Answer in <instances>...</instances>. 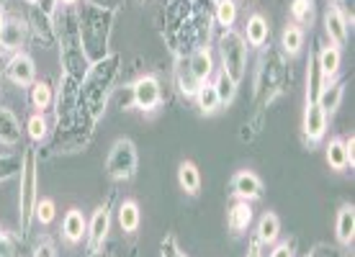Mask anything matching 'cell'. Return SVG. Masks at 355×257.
<instances>
[{
	"label": "cell",
	"instance_id": "obj_1",
	"mask_svg": "<svg viewBox=\"0 0 355 257\" xmlns=\"http://www.w3.org/2000/svg\"><path fill=\"white\" fill-rule=\"evenodd\" d=\"M24 165H21V175H18V224H21V234H28L31 224H34V209L39 201V177H36V150L21 152Z\"/></svg>",
	"mask_w": 355,
	"mask_h": 257
},
{
	"label": "cell",
	"instance_id": "obj_2",
	"mask_svg": "<svg viewBox=\"0 0 355 257\" xmlns=\"http://www.w3.org/2000/svg\"><path fill=\"white\" fill-rule=\"evenodd\" d=\"M219 60H222V72H227L232 80H245V72H248V44H245L240 31L227 28L219 36Z\"/></svg>",
	"mask_w": 355,
	"mask_h": 257
},
{
	"label": "cell",
	"instance_id": "obj_3",
	"mask_svg": "<svg viewBox=\"0 0 355 257\" xmlns=\"http://www.w3.org/2000/svg\"><path fill=\"white\" fill-rule=\"evenodd\" d=\"M139 168V152L129 136H119L106 157V172L111 180H132Z\"/></svg>",
	"mask_w": 355,
	"mask_h": 257
},
{
	"label": "cell",
	"instance_id": "obj_4",
	"mask_svg": "<svg viewBox=\"0 0 355 257\" xmlns=\"http://www.w3.org/2000/svg\"><path fill=\"white\" fill-rule=\"evenodd\" d=\"M129 96H132L134 106L139 108V111H144V114H152V111H157V108L162 106V85L155 75L137 78V80L132 82Z\"/></svg>",
	"mask_w": 355,
	"mask_h": 257
},
{
	"label": "cell",
	"instance_id": "obj_5",
	"mask_svg": "<svg viewBox=\"0 0 355 257\" xmlns=\"http://www.w3.org/2000/svg\"><path fill=\"white\" fill-rule=\"evenodd\" d=\"M28 36H31V28H28V21L21 16H8L6 18V26H3V34H0V49L3 52H24Z\"/></svg>",
	"mask_w": 355,
	"mask_h": 257
},
{
	"label": "cell",
	"instance_id": "obj_6",
	"mask_svg": "<svg viewBox=\"0 0 355 257\" xmlns=\"http://www.w3.org/2000/svg\"><path fill=\"white\" fill-rule=\"evenodd\" d=\"M108 231H111V211H108V206H98L93 216L88 219V231H85L88 249L93 255H98L103 249V245L108 240Z\"/></svg>",
	"mask_w": 355,
	"mask_h": 257
},
{
	"label": "cell",
	"instance_id": "obj_7",
	"mask_svg": "<svg viewBox=\"0 0 355 257\" xmlns=\"http://www.w3.org/2000/svg\"><path fill=\"white\" fill-rule=\"evenodd\" d=\"M329 126V116L322 111L314 100H306V108H304V121H302V132L304 139L309 144H320L327 134Z\"/></svg>",
	"mask_w": 355,
	"mask_h": 257
},
{
	"label": "cell",
	"instance_id": "obj_8",
	"mask_svg": "<svg viewBox=\"0 0 355 257\" xmlns=\"http://www.w3.org/2000/svg\"><path fill=\"white\" fill-rule=\"evenodd\" d=\"M6 78H8L16 88H31L36 80V64L26 52L10 54L8 64H6Z\"/></svg>",
	"mask_w": 355,
	"mask_h": 257
},
{
	"label": "cell",
	"instance_id": "obj_9",
	"mask_svg": "<svg viewBox=\"0 0 355 257\" xmlns=\"http://www.w3.org/2000/svg\"><path fill=\"white\" fill-rule=\"evenodd\" d=\"M232 193H234L237 201L252 204V201H258L260 195H263V180L252 170H240L232 177Z\"/></svg>",
	"mask_w": 355,
	"mask_h": 257
},
{
	"label": "cell",
	"instance_id": "obj_10",
	"mask_svg": "<svg viewBox=\"0 0 355 257\" xmlns=\"http://www.w3.org/2000/svg\"><path fill=\"white\" fill-rule=\"evenodd\" d=\"M324 34H327L329 44L335 46L347 44V39H350V21L340 10V6H329L327 13H324Z\"/></svg>",
	"mask_w": 355,
	"mask_h": 257
},
{
	"label": "cell",
	"instance_id": "obj_11",
	"mask_svg": "<svg viewBox=\"0 0 355 257\" xmlns=\"http://www.w3.org/2000/svg\"><path fill=\"white\" fill-rule=\"evenodd\" d=\"M188 64H191V72H193V78L201 85L209 82L214 78V54H211V46L204 44V46H196L193 52L188 54Z\"/></svg>",
	"mask_w": 355,
	"mask_h": 257
},
{
	"label": "cell",
	"instance_id": "obj_12",
	"mask_svg": "<svg viewBox=\"0 0 355 257\" xmlns=\"http://www.w3.org/2000/svg\"><path fill=\"white\" fill-rule=\"evenodd\" d=\"M343 98H345V82L329 80L320 88V93H317V98H314V103H317V106H320L327 116H332L340 108Z\"/></svg>",
	"mask_w": 355,
	"mask_h": 257
},
{
	"label": "cell",
	"instance_id": "obj_13",
	"mask_svg": "<svg viewBox=\"0 0 355 257\" xmlns=\"http://www.w3.org/2000/svg\"><path fill=\"white\" fill-rule=\"evenodd\" d=\"M242 39H245V44L255 46V49L266 46V42L270 39L268 18L263 13H250L248 21H245V34H242Z\"/></svg>",
	"mask_w": 355,
	"mask_h": 257
},
{
	"label": "cell",
	"instance_id": "obj_14",
	"mask_svg": "<svg viewBox=\"0 0 355 257\" xmlns=\"http://www.w3.org/2000/svg\"><path fill=\"white\" fill-rule=\"evenodd\" d=\"M88 231V219L83 216L80 209H70L62 219V237L67 245H80Z\"/></svg>",
	"mask_w": 355,
	"mask_h": 257
},
{
	"label": "cell",
	"instance_id": "obj_15",
	"mask_svg": "<svg viewBox=\"0 0 355 257\" xmlns=\"http://www.w3.org/2000/svg\"><path fill=\"white\" fill-rule=\"evenodd\" d=\"M335 237L343 247H350L355 240V206L343 204L335 216Z\"/></svg>",
	"mask_w": 355,
	"mask_h": 257
},
{
	"label": "cell",
	"instance_id": "obj_16",
	"mask_svg": "<svg viewBox=\"0 0 355 257\" xmlns=\"http://www.w3.org/2000/svg\"><path fill=\"white\" fill-rule=\"evenodd\" d=\"M314 57H317V64H320V72H322V78H324V82L338 80L340 64H343V52H340V46H335V44L322 46Z\"/></svg>",
	"mask_w": 355,
	"mask_h": 257
},
{
	"label": "cell",
	"instance_id": "obj_17",
	"mask_svg": "<svg viewBox=\"0 0 355 257\" xmlns=\"http://www.w3.org/2000/svg\"><path fill=\"white\" fill-rule=\"evenodd\" d=\"M21 121L10 108L0 106V144L3 147H18L21 144Z\"/></svg>",
	"mask_w": 355,
	"mask_h": 257
},
{
	"label": "cell",
	"instance_id": "obj_18",
	"mask_svg": "<svg viewBox=\"0 0 355 257\" xmlns=\"http://www.w3.org/2000/svg\"><path fill=\"white\" fill-rule=\"evenodd\" d=\"M278 234H281V219H278V213L266 211L258 219L255 240H258L260 247H268V245H275V242H278Z\"/></svg>",
	"mask_w": 355,
	"mask_h": 257
},
{
	"label": "cell",
	"instance_id": "obj_19",
	"mask_svg": "<svg viewBox=\"0 0 355 257\" xmlns=\"http://www.w3.org/2000/svg\"><path fill=\"white\" fill-rule=\"evenodd\" d=\"M227 224H230L232 234H245V231L252 227V204H248V201H234L230 209V213H227Z\"/></svg>",
	"mask_w": 355,
	"mask_h": 257
},
{
	"label": "cell",
	"instance_id": "obj_20",
	"mask_svg": "<svg viewBox=\"0 0 355 257\" xmlns=\"http://www.w3.org/2000/svg\"><path fill=\"white\" fill-rule=\"evenodd\" d=\"M28 103L36 108V114H46L54 106V88L46 80H34L28 88Z\"/></svg>",
	"mask_w": 355,
	"mask_h": 257
},
{
	"label": "cell",
	"instance_id": "obj_21",
	"mask_svg": "<svg viewBox=\"0 0 355 257\" xmlns=\"http://www.w3.org/2000/svg\"><path fill=\"white\" fill-rule=\"evenodd\" d=\"M193 100H196V106H198V111L204 116H214V114H219L222 111V100H219V96H216V88H214V82L209 80V82H204L201 88L196 90V96H193Z\"/></svg>",
	"mask_w": 355,
	"mask_h": 257
},
{
	"label": "cell",
	"instance_id": "obj_22",
	"mask_svg": "<svg viewBox=\"0 0 355 257\" xmlns=\"http://www.w3.org/2000/svg\"><path fill=\"white\" fill-rule=\"evenodd\" d=\"M116 216H119V227H121V231H126V234L137 231V229H139V224H142V211H139V204H137V201H132V198H126V201H121V204H119V211H116Z\"/></svg>",
	"mask_w": 355,
	"mask_h": 257
},
{
	"label": "cell",
	"instance_id": "obj_23",
	"mask_svg": "<svg viewBox=\"0 0 355 257\" xmlns=\"http://www.w3.org/2000/svg\"><path fill=\"white\" fill-rule=\"evenodd\" d=\"M175 85L178 90L183 93L186 98H193L196 90L201 88V82L193 78V72H191V64H188V57H178L175 62Z\"/></svg>",
	"mask_w": 355,
	"mask_h": 257
},
{
	"label": "cell",
	"instance_id": "obj_24",
	"mask_svg": "<svg viewBox=\"0 0 355 257\" xmlns=\"http://www.w3.org/2000/svg\"><path fill=\"white\" fill-rule=\"evenodd\" d=\"M178 186L188 195H198V190H201V172L191 160H183L178 165Z\"/></svg>",
	"mask_w": 355,
	"mask_h": 257
},
{
	"label": "cell",
	"instance_id": "obj_25",
	"mask_svg": "<svg viewBox=\"0 0 355 257\" xmlns=\"http://www.w3.org/2000/svg\"><path fill=\"white\" fill-rule=\"evenodd\" d=\"M304 39H306L304 28L296 26V24H288V26L284 28V34H281V49H284L286 57H296V54L302 52Z\"/></svg>",
	"mask_w": 355,
	"mask_h": 257
},
{
	"label": "cell",
	"instance_id": "obj_26",
	"mask_svg": "<svg viewBox=\"0 0 355 257\" xmlns=\"http://www.w3.org/2000/svg\"><path fill=\"white\" fill-rule=\"evenodd\" d=\"M291 18L296 26H311L317 16V3L314 0H291Z\"/></svg>",
	"mask_w": 355,
	"mask_h": 257
},
{
	"label": "cell",
	"instance_id": "obj_27",
	"mask_svg": "<svg viewBox=\"0 0 355 257\" xmlns=\"http://www.w3.org/2000/svg\"><path fill=\"white\" fill-rule=\"evenodd\" d=\"M327 165L332 170H338V172H345L347 168H350V160H347V152H345V144H343V139H329L327 144Z\"/></svg>",
	"mask_w": 355,
	"mask_h": 257
},
{
	"label": "cell",
	"instance_id": "obj_28",
	"mask_svg": "<svg viewBox=\"0 0 355 257\" xmlns=\"http://www.w3.org/2000/svg\"><path fill=\"white\" fill-rule=\"evenodd\" d=\"M214 88H216V96L222 100V106H230L232 100L237 98V88H240V82H234L227 75V72H216V78H214Z\"/></svg>",
	"mask_w": 355,
	"mask_h": 257
},
{
	"label": "cell",
	"instance_id": "obj_29",
	"mask_svg": "<svg viewBox=\"0 0 355 257\" xmlns=\"http://www.w3.org/2000/svg\"><path fill=\"white\" fill-rule=\"evenodd\" d=\"M237 0H216V6H214V16H216V24L227 31V28L234 26V21H237Z\"/></svg>",
	"mask_w": 355,
	"mask_h": 257
},
{
	"label": "cell",
	"instance_id": "obj_30",
	"mask_svg": "<svg viewBox=\"0 0 355 257\" xmlns=\"http://www.w3.org/2000/svg\"><path fill=\"white\" fill-rule=\"evenodd\" d=\"M26 134L34 144H42L49 136V121L44 114H31L26 121Z\"/></svg>",
	"mask_w": 355,
	"mask_h": 257
},
{
	"label": "cell",
	"instance_id": "obj_31",
	"mask_svg": "<svg viewBox=\"0 0 355 257\" xmlns=\"http://www.w3.org/2000/svg\"><path fill=\"white\" fill-rule=\"evenodd\" d=\"M24 157L21 154H0V183H8L10 177L21 175Z\"/></svg>",
	"mask_w": 355,
	"mask_h": 257
},
{
	"label": "cell",
	"instance_id": "obj_32",
	"mask_svg": "<svg viewBox=\"0 0 355 257\" xmlns=\"http://www.w3.org/2000/svg\"><path fill=\"white\" fill-rule=\"evenodd\" d=\"M322 85H324V78H322V72H320L317 57H309V75H306V100H314Z\"/></svg>",
	"mask_w": 355,
	"mask_h": 257
},
{
	"label": "cell",
	"instance_id": "obj_33",
	"mask_svg": "<svg viewBox=\"0 0 355 257\" xmlns=\"http://www.w3.org/2000/svg\"><path fill=\"white\" fill-rule=\"evenodd\" d=\"M57 216V206H54L52 198H39L34 209V222H39L42 227H49Z\"/></svg>",
	"mask_w": 355,
	"mask_h": 257
},
{
	"label": "cell",
	"instance_id": "obj_34",
	"mask_svg": "<svg viewBox=\"0 0 355 257\" xmlns=\"http://www.w3.org/2000/svg\"><path fill=\"white\" fill-rule=\"evenodd\" d=\"M34 257H57V245H54L49 237L39 240L34 247Z\"/></svg>",
	"mask_w": 355,
	"mask_h": 257
},
{
	"label": "cell",
	"instance_id": "obj_35",
	"mask_svg": "<svg viewBox=\"0 0 355 257\" xmlns=\"http://www.w3.org/2000/svg\"><path fill=\"white\" fill-rule=\"evenodd\" d=\"M162 257H188V255L180 247H178L173 237H168V240L162 242Z\"/></svg>",
	"mask_w": 355,
	"mask_h": 257
},
{
	"label": "cell",
	"instance_id": "obj_36",
	"mask_svg": "<svg viewBox=\"0 0 355 257\" xmlns=\"http://www.w3.org/2000/svg\"><path fill=\"white\" fill-rule=\"evenodd\" d=\"M0 257H16V247L3 229H0Z\"/></svg>",
	"mask_w": 355,
	"mask_h": 257
},
{
	"label": "cell",
	"instance_id": "obj_37",
	"mask_svg": "<svg viewBox=\"0 0 355 257\" xmlns=\"http://www.w3.org/2000/svg\"><path fill=\"white\" fill-rule=\"evenodd\" d=\"M270 257H293V247L288 242H275L270 249Z\"/></svg>",
	"mask_w": 355,
	"mask_h": 257
},
{
	"label": "cell",
	"instance_id": "obj_38",
	"mask_svg": "<svg viewBox=\"0 0 355 257\" xmlns=\"http://www.w3.org/2000/svg\"><path fill=\"white\" fill-rule=\"evenodd\" d=\"M343 144H345V152H347V160H350V168L355 165V136L350 134V136H345L343 139Z\"/></svg>",
	"mask_w": 355,
	"mask_h": 257
},
{
	"label": "cell",
	"instance_id": "obj_39",
	"mask_svg": "<svg viewBox=\"0 0 355 257\" xmlns=\"http://www.w3.org/2000/svg\"><path fill=\"white\" fill-rule=\"evenodd\" d=\"M248 257H263V247L258 245V240H252L250 242V247H248Z\"/></svg>",
	"mask_w": 355,
	"mask_h": 257
},
{
	"label": "cell",
	"instance_id": "obj_40",
	"mask_svg": "<svg viewBox=\"0 0 355 257\" xmlns=\"http://www.w3.org/2000/svg\"><path fill=\"white\" fill-rule=\"evenodd\" d=\"M80 0H57V6H62V8H75Z\"/></svg>",
	"mask_w": 355,
	"mask_h": 257
},
{
	"label": "cell",
	"instance_id": "obj_41",
	"mask_svg": "<svg viewBox=\"0 0 355 257\" xmlns=\"http://www.w3.org/2000/svg\"><path fill=\"white\" fill-rule=\"evenodd\" d=\"M6 18H8L6 16V10L0 8V34H3V26H6Z\"/></svg>",
	"mask_w": 355,
	"mask_h": 257
},
{
	"label": "cell",
	"instance_id": "obj_42",
	"mask_svg": "<svg viewBox=\"0 0 355 257\" xmlns=\"http://www.w3.org/2000/svg\"><path fill=\"white\" fill-rule=\"evenodd\" d=\"M3 3H6V0H0V8H3Z\"/></svg>",
	"mask_w": 355,
	"mask_h": 257
},
{
	"label": "cell",
	"instance_id": "obj_43",
	"mask_svg": "<svg viewBox=\"0 0 355 257\" xmlns=\"http://www.w3.org/2000/svg\"><path fill=\"white\" fill-rule=\"evenodd\" d=\"M28 3H34V0H28Z\"/></svg>",
	"mask_w": 355,
	"mask_h": 257
},
{
	"label": "cell",
	"instance_id": "obj_44",
	"mask_svg": "<svg viewBox=\"0 0 355 257\" xmlns=\"http://www.w3.org/2000/svg\"><path fill=\"white\" fill-rule=\"evenodd\" d=\"M335 3H340V0H335Z\"/></svg>",
	"mask_w": 355,
	"mask_h": 257
}]
</instances>
